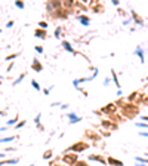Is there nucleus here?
Returning <instances> with one entry per match:
<instances>
[{
  "instance_id": "f03ea898",
  "label": "nucleus",
  "mask_w": 148,
  "mask_h": 166,
  "mask_svg": "<svg viewBox=\"0 0 148 166\" xmlns=\"http://www.w3.org/2000/svg\"><path fill=\"white\" fill-rule=\"evenodd\" d=\"M88 147H89V144H86V142H76V144H73L71 147H70L67 151H68V153L71 151V153H76V154H77V153H82V151H84Z\"/></svg>"
},
{
  "instance_id": "a211bd4d",
  "label": "nucleus",
  "mask_w": 148,
  "mask_h": 166,
  "mask_svg": "<svg viewBox=\"0 0 148 166\" xmlns=\"http://www.w3.org/2000/svg\"><path fill=\"white\" fill-rule=\"evenodd\" d=\"M31 85H33V88L36 89V91H40V85H39V83H37L36 80H34V79L31 80Z\"/></svg>"
},
{
  "instance_id": "f704fd0d",
  "label": "nucleus",
  "mask_w": 148,
  "mask_h": 166,
  "mask_svg": "<svg viewBox=\"0 0 148 166\" xmlns=\"http://www.w3.org/2000/svg\"><path fill=\"white\" fill-rule=\"evenodd\" d=\"M141 120H147V122H148V116H142V117H141Z\"/></svg>"
},
{
  "instance_id": "e433bc0d",
  "label": "nucleus",
  "mask_w": 148,
  "mask_h": 166,
  "mask_svg": "<svg viewBox=\"0 0 148 166\" xmlns=\"http://www.w3.org/2000/svg\"><path fill=\"white\" fill-rule=\"evenodd\" d=\"M136 166H147V165H145V163H138Z\"/></svg>"
},
{
  "instance_id": "b1692460",
  "label": "nucleus",
  "mask_w": 148,
  "mask_h": 166,
  "mask_svg": "<svg viewBox=\"0 0 148 166\" xmlns=\"http://www.w3.org/2000/svg\"><path fill=\"white\" fill-rule=\"evenodd\" d=\"M74 166H89V165L86 163V162H83V160H79V162H77Z\"/></svg>"
},
{
  "instance_id": "a878e982",
  "label": "nucleus",
  "mask_w": 148,
  "mask_h": 166,
  "mask_svg": "<svg viewBox=\"0 0 148 166\" xmlns=\"http://www.w3.org/2000/svg\"><path fill=\"white\" fill-rule=\"evenodd\" d=\"M40 117H41V114H37V117H36V120H34V122H36V123H37V126L41 129V126H40Z\"/></svg>"
},
{
  "instance_id": "c756f323",
  "label": "nucleus",
  "mask_w": 148,
  "mask_h": 166,
  "mask_svg": "<svg viewBox=\"0 0 148 166\" xmlns=\"http://www.w3.org/2000/svg\"><path fill=\"white\" fill-rule=\"evenodd\" d=\"M34 49H36V50L39 52V54H41V52H43V48H41V46H36Z\"/></svg>"
},
{
  "instance_id": "dca6fc26",
  "label": "nucleus",
  "mask_w": 148,
  "mask_h": 166,
  "mask_svg": "<svg viewBox=\"0 0 148 166\" xmlns=\"http://www.w3.org/2000/svg\"><path fill=\"white\" fill-rule=\"evenodd\" d=\"M15 139V136H7V138H2L0 139V144H3V142H12Z\"/></svg>"
},
{
  "instance_id": "7ed1b4c3",
  "label": "nucleus",
  "mask_w": 148,
  "mask_h": 166,
  "mask_svg": "<svg viewBox=\"0 0 148 166\" xmlns=\"http://www.w3.org/2000/svg\"><path fill=\"white\" fill-rule=\"evenodd\" d=\"M133 55H136V56H139V59H141V62H142V64L145 62V56H144V50H142L141 48H139V46H138V48H136V49L133 50Z\"/></svg>"
},
{
  "instance_id": "423d86ee",
  "label": "nucleus",
  "mask_w": 148,
  "mask_h": 166,
  "mask_svg": "<svg viewBox=\"0 0 148 166\" xmlns=\"http://www.w3.org/2000/svg\"><path fill=\"white\" fill-rule=\"evenodd\" d=\"M62 48H64L67 52H71V54H76V52H74V49H73V46H71V43H70V42H67V40H64V42H62Z\"/></svg>"
},
{
  "instance_id": "ea45409f",
  "label": "nucleus",
  "mask_w": 148,
  "mask_h": 166,
  "mask_svg": "<svg viewBox=\"0 0 148 166\" xmlns=\"http://www.w3.org/2000/svg\"><path fill=\"white\" fill-rule=\"evenodd\" d=\"M0 80H2V76H0Z\"/></svg>"
},
{
  "instance_id": "5701e85b",
  "label": "nucleus",
  "mask_w": 148,
  "mask_h": 166,
  "mask_svg": "<svg viewBox=\"0 0 148 166\" xmlns=\"http://www.w3.org/2000/svg\"><path fill=\"white\" fill-rule=\"evenodd\" d=\"M16 120H18V119H12V120H7V126H13V125H16Z\"/></svg>"
},
{
  "instance_id": "cd10ccee",
  "label": "nucleus",
  "mask_w": 148,
  "mask_h": 166,
  "mask_svg": "<svg viewBox=\"0 0 148 166\" xmlns=\"http://www.w3.org/2000/svg\"><path fill=\"white\" fill-rule=\"evenodd\" d=\"M136 98H138V93L135 92V93H132V95H130V98H129V101H130V99H132V101H133V99H136Z\"/></svg>"
},
{
  "instance_id": "c9c22d12",
  "label": "nucleus",
  "mask_w": 148,
  "mask_h": 166,
  "mask_svg": "<svg viewBox=\"0 0 148 166\" xmlns=\"http://www.w3.org/2000/svg\"><path fill=\"white\" fill-rule=\"evenodd\" d=\"M5 130H6V128L3 126V128H0V132H5Z\"/></svg>"
},
{
  "instance_id": "393cba45",
  "label": "nucleus",
  "mask_w": 148,
  "mask_h": 166,
  "mask_svg": "<svg viewBox=\"0 0 148 166\" xmlns=\"http://www.w3.org/2000/svg\"><path fill=\"white\" fill-rule=\"evenodd\" d=\"M24 125H25V120H21L19 123H16V125H15V128H16V129H19V128H22Z\"/></svg>"
},
{
  "instance_id": "f8f14e48",
  "label": "nucleus",
  "mask_w": 148,
  "mask_h": 166,
  "mask_svg": "<svg viewBox=\"0 0 148 166\" xmlns=\"http://www.w3.org/2000/svg\"><path fill=\"white\" fill-rule=\"evenodd\" d=\"M79 21L84 25V27H88V25L90 24V21H89V18H88V16H86V15H80L79 16Z\"/></svg>"
},
{
  "instance_id": "39448f33",
  "label": "nucleus",
  "mask_w": 148,
  "mask_h": 166,
  "mask_svg": "<svg viewBox=\"0 0 148 166\" xmlns=\"http://www.w3.org/2000/svg\"><path fill=\"white\" fill-rule=\"evenodd\" d=\"M34 34H36V37H39V39H46V36H47L46 30H41V28H37L34 31Z\"/></svg>"
},
{
  "instance_id": "4be33fe9",
  "label": "nucleus",
  "mask_w": 148,
  "mask_h": 166,
  "mask_svg": "<svg viewBox=\"0 0 148 166\" xmlns=\"http://www.w3.org/2000/svg\"><path fill=\"white\" fill-rule=\"evenodd\" d=\"M39 25H40V28H41V30H46V28H47V22H45V21L39 22Z\"/></svg>"
},
{
  "instance_id": "aec40b11",
  "label": "nucleus",
  "mask_w": 148,
  "mask_h": 166,
  "mask_svg": "<svg viewBox=\"0 0 148 166\" xmlns=\"http://www.w3.org/2000/svg\"><path fill=\"white\" fill-rule=\"evenodd\" d=\"M136 126H138V128H142V129H148V125H147V123H142V122H138Z\"/></svg>"
},
{
  "instance_id": "c85d7f7f",
  "label": "nucleus",
  "mask_w": 148,
  "mask_h": 166,
  "mask_svg": "<svg viewBox=\"0 0 148 166\" xmlns=\"http://www.w3.org/2000/svg\"><path fill=\"white\" fill-rule=\"evenodd\" d=\"M16 56H18V54H15V55H9V56H7L6 59H7V61H11V59H13V58H16Z\"/></svg>"
},
{
  "instance_id": "f3484780",
  "label": "nucleus",
  "mask_w": 148,
  "mask_h": 166,
  "mask_svg": "<svg viewBox=\"0 0 148 166\" xmlns=\"http://www.w3.org/2000/svg\"><path fill=\"white\" fill-rule=\"evenodd\" d=\"M50 157H52V150L45 151V154H43V159H45V160H47V159H50Z\"/></svg>"
},
{
  "instance_id": "bb28decb",
  "label": "nucleus",
  "mask_w": 148,
  "mask_h": 166,
  "mask_svg": "<svg viewBox=\"0 0 148 166\" xmlns=\"http://www.w3.org/2000/svg\"><path fill=\"white\" fill-rule=\"evenodd\" d=\"M110 82H111V79H110V77H105V80H104V86H108Z\"/></svg>"
},
{
  "instance_id": "7c9ffc66",
  "label": "nucleus",
  "mask_w": 148,
  "mask_h": 166,
  "mask_svg": "<svg viewBox=\"0 0 148 166\" xmlns=\"http://www.w3.org/2000/svg\"><path fill=\"white\" fill-rule=\"evenodd\" d=\"M12 25H13V21H9V22H7V25H6V27H7V28H11Z\"/></svg>"
},
{
  "instance_id": "6e6552de",
  "label": "nucleus",
  "mask_w": 148,
  "mask_h": 166,
  "mask_svg": "<svg viewBox=\"0 0 148 166\" xmlns=\"http://www.w3.org/2000/svg\"><path fill=\"white\" fill-rule=\"evenodd\" d=\"M89 160H96V162L104 163V165L107 163V160H105V159H102V157H99L98 154H90V156H89Z\"/></svg>"
},
{
  "instance_id": "412c9836",
  "label": "nucleus",
  "mask_w": 148,
  "mask_h": 166,
  "mask_svg": "<svg viewBox=\"0 0 148 166\" xmlns=\"http://www.w3.org/2000/svg\"><path fill=\"white\" fill-rule=\"evenodd\" d=\"M61 33H62V30H61V27H58V28L55 30V37H56V39H59V36H61Z\"/></svg>"
},
{
  "instance_id": "ddd939ff",
  "label": "nucleus",
  "mask_w": 148,
  "mask_h": 166,
  "mask_svg": "<svg viewBox=\"0 0 148 166\" xmlns=\"http://www.w3.org/2000/svg\"><path fill=\"white\" fill-rule=\"evenodd\" d=\"M111 77H112V80H114V83L117 86V91H120V83H118V79H117V74H116L114 70H111Z\"/></svg>"
},
{
  "instance_id": "4468645a",
  "label": "nucleus",
  "mask_w": 148,
  "mask_h": 166,
  "mask_svg": "<svg viewBox=\"0 0 148 166\" xmlns=\"http://www.w3.org/2000/svg\"><path fill=\"white\" fill-rule=\"evenodd\" d=\"M132 18L135 19V22H136L138 25H142V24H144V21H142V19H141V18H139V16L135 13V11H132Z\"/></svg>"
},
{
  "instance_id": "6ab92c4d",
  "label": "nucleus",
  "mask_w": 148,
  "mask_h": 166,
  "mask_svg": "<svg viewBox=\"0 0 148 166\" xmlns=\"http://www.w3.org/2000/svg\"><path fill=\"white\" fill-rule=\"evenodd\" d=\"M15 6L18 7V9H24V7H25V5L22 2H19V0H16V2H15Z\"/></svg>"
},
{
  "instance_id": "9d476101",
  "label": "nucleus",
  "mask_w": 148,
  "mask_h": 166,
  "mask_svg": "<svg viewBox=\"0 0 148 166\" xmlns=\"http://www.w3.org/2000/svg\"><path fill=\"white\" fill-rule=\"evenodd\" d=\"M116 111V105L114 104H108L107 107H104V113H107V114H111V113Z\"/></svg>"
},
{
  "instance_id": "58836bf2",
  "label": "nucleus",
  "mask_w": 148,
  "mask_h": 166,
  "mask_svg": "<svg viewBox=\"0 0 148 166\" xmlns=\"http://www.w3.org/2000/svg\"><path fill=\"white\" fill-rule=\"evenodd\" d=\"M3 157H5V154H3V153H0V159H3Z\"/></svg>"
},
{
  "instance_id": "4c0bfd02",
  "label": "nucleus",
  "mask_w": 148,
  "mask_h": 166,
  "mask_svg": "<svg viewBox=\"0 0 148 166\" xmlns=\"http://www.w3.org/2000/svg\"><path fill=\"white\" fill-rule=\"evenodd\" d=\"M6 114V111H0V116H5Z\"/></svg>"
},
{
  "instance_id": "1a4fd4ad",
  "label": "nucleus",
  "mask_w": 148,
  "mask_h": 166,
  "mask_svg": "<svg viewBox=\"0 0 148 166\" xmlns=\"http://www.w3.org/2000/svg\"><path fill=\"white\" fill-rule=\"evenodd\" d=\"M107 163H110L111 166H123V162L116 160V159H112V157H108V159H107Z\"/></svg>"
},
{
  "instance_id": "9b49d317",
  "label": "nucleus",
  "mask_w": 148,
  "mask_h": 166,
  "mask_svg": "<svg viewBox=\"0 0 148 166\" xmlns=\"http://www.w3.org/2000/svg\"><path fill=\"white\" fill-rule=\"evenodd\" d=\"M18 163V159H6V160H3V162H0V166H3V165H16Z\"/></svg>"
},
{
  "instance_id": "f257e3e1",
  "label": "nucleus",
  "mask_w": 148,
  "mask_h": 166,
  "mask_svg": "<svg viewBox=\"0 0 148 166\" xmlns=\"http://www.w3.org/2000/svg\"><path fill=\"white\" fill-rule=\"evenodd\" d=\"M62 162L67 163V166H74L77 162H79V157H77L76 153H68V151H67V153L62 156Z\"/></svg>"
},
{
  "instance_id": "a19ab883",
  "label": "nucleus",
  "mask_w": 148,
  "mask_h": 166,
  "mask_svg": "<svg viewBox=\"0 0 148 166\" xmlns=\"http://www.w3.org/2000/svg\"><path fill=\"white\" fill-rule=\"evenodd\" d=\"M30 166H34V165H30Z\"/></svg>"
},
{
  "instance_id": "0eeeda50",
  "label": "nucleus",
  "mask_w": 148,
  "mask_h": 166,
  "mask_svg": "<svg viewBox=\"0 0 148 166\" xmlns=\"http://www.w3.org/2000/svg\"><path fill=\"white\" fill-rule=\"evenodd\" d=\"M68 119H70V123H77V122L82 120L77 114H74V113H68Z\"/></svg>"
},
{
  "instance_id": "2f4dec72",
  "label": "nucleus",
  "mask_w": 148,
  "mask_h": 166,
  "mask_svg": "<svg viewBox=\"0 0 148 166\" xmlns=\"http://www.w3.org/2000/svg\"><path fill=\"white\" fill-rule=\"evenodd\" d=\"M139 135L141 136H148V132H139Z\"/></svg>"
},
{
  "instance_id": "473e14b6",
  "label": "nucleus",
  "mask_w": 148,
  "mask_h": 166,
  "mask_svg": "<svg viewBox=\"0 0 148 166\" xmlns=\"http://www.w3.org/2000/svg\"><path fill=\"white\" fill-rule=\"evenodd\" d=\"M112 5H114V6H118V5H120V2H117V0H112Z\"/></svg>"
},
{
  "instance_id": "72a5a7b5",
  "label": "nucleus",
  "mask_w": 148,
  "mask_h": 166,
  "mask_svg": "<svg viewBox=\"0 0 148 166\" xmlns=\"http://www.w3.org/2000/svg\"><path fill=\"white\" fill-rule=\"evenodd\" d=\"M43 92H45V95H49V92H50V89H43Z\"/></svg>"
},
{
  "instance_id": "20e7f679",
  "label": "nucleus",
  "mask_w": 148,
  "mask_h": 166,
  "mask_svg": "<svg viewBox=\"0 0 148 166\" xmlns=\"http://www.w3.org/2000/svg\"><path fill=\"white\" fill-rule=\"evenodd\" d=\"M31 68L34 70V71L40 73L41 70H43V65L40 64V61H39V59H34V61H33V65H31Z\"/></svg>"
},
{
  "instance_id": "2eb2a0df",
  "label": "nucleus",
  "mask_w": 148,
  "mask_h": 166,
  "mask_svg": "<svg viewBox=\"0 0 148 166\" xmlns=\"http://www.w3.org/2000/svg\"><path fill=\"white\" fill-rule=\"evenodd\" d=\"M24 79H25V73H22V74H21V76H19L18 79H16V80H15V82H13V86H16V85H19V83H21V82L24 80Z\"/></svg>"
}]
</instances>
